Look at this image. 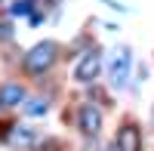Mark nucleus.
I'll use <instances>...</instances> for the list:
<instances>
[{
    "instance_id": "4",
    "label": "nucleus",
    "mask_w": 154,
    "mask_h": 151,
    "mask_svg": "<svg viewBox=\"0 0 154 151\" xmlns=\"http://www.w3.org/2000/svg\"><path fill=\"white\" fill-rule=\"evenodd\" d=\"M80 130L86 136H96L102 130V114H99V108L96 105H83L80 108Z\"/></svg>"
},
{
    "instance_id": "1",
    "label": "nucleus",
    "mask_w": 154,
    "mask_h": 151,
    "mask_svg": "<svg viewBox=\"0 0 154 151\" xmlns=\"http://www.w3.org/2000/svg\"><path fill=\"white\" fill-rule=\"evenodd\" d=\"M59 59V46L53 40H43L37 43L28 56H25V68H28L31 74H43L46 68H53V62Z\"/></svg>"
},
{
    "instance_id": "10",
    "label": "nucleus",
    "mask_w": 154,
    "mask_h": 151,
    "mask_svg": "<svg viewBox=\"0 0 154 151\" xmlns=\"http://www.w3.org/2000/svg\"><path fill=\"white\" fill-rule=\"evenodd\" d=\"M9 34H12V28H9V22H0V40H6Z\"/></svg>"
},
{
    "instance_id": "6",
    "label": "nucleus",
    "mask_w": 154,
    "mask_h": 151,
    "mask_svg": "<svg viewBox=\"0 0 154 151\" xmlns=\"http://www.w3.org/2000/svg\"><path fill=\"white\" fill-rule=\"evenodd\" d=\"M19 102H25V90H22V83H3L0 86V108H16Z\"/></svg>"
},
{
    "instance_id": "12",
    "label": "nucleus",
    "mask_w": 154,
    "mask_h": 151,
    "mask_svg": "<svg viewBox=\"0 0 154 151\" xmlns=\"http://www.w3.org/2000/svg\"><path fill=\"white\" fill-rule=\"evenodd\" d=\"M0 3H3V0H0Z\"/></svg>"
},
{
    "instance_id": "11",
    "label": "nucleus",
    "mask_w": 154,
    "mask_h": 151,
    "mask_svg": "<svg viewBox=\"0 0 154 151\" xmlns=\"http://www.w3.org/2000/svg\"><path fill=\"white\" fill-rule=\"evenodd\" d=\"M108 151H120V148H117V145H111V148H108Z\"/></svg>"
},
{
    "instance_id": "8",
    "label": "nucleus",
    "mask_w": 154,
    "mask_h": 151,
    "mask_svg": "<svg viewBox=\"0 0 154 151\" xmlns=\"http://www.w3.org/2000/svg\"><path fill=\"white\" fill-rule=\"evenodd\" d=\"M28 12H34L31 0H16V3L9 6V16H28Z\"/></svg>"
},
{
    "instance_id": "7",
    "label": "nucleus",
    "mask_w": 154,
    "mask_h": 151,
    "mask_svg": "<svg viewBox=\"0 0 154 151\" xmlns=\"http://www.w3.org/2000/svg\"><path fill=\"white\" fill-rule=\"evenodd\" d=\"M117 148L120 151H139L142 148V136H139V130L136 127H120V133H117Z\"/></svg>"
},
{
    "instance_id": "5",
    "label": "nucleus",
    "mask_w": 154,
    "mask_h": 151,
    "mask_svg": "<svg viewBox=\"0 0 154 151\" xmlns=\"http://www.w3.org/2000/svg\"><path fill=\"white\" fill-rule=\"evenodd\" d=\"M6 142H9V145H16V148H31V145L37 142V133H34L31 127H9Z\"/></svg>"
},
{
    "instance_id": "3",
    "label": "nucleus",
    "mask_w": 154,
    "mask_h": 151,
    "mask_svg": "<svg viewBox=\"0 0 154 151\" xmlns=\"http://www.w3.org/2000/svg\"><path fill=\"white\" fill-rule=\"evenodd\" d=\"M99 65H102L99 53H86L80 62H77V68H74L77 83H93V80H96V74H99Z\"/></svg>"
},
{
    "instance_id": "9",
    "label": "nucleus",
    "mask_w": 154,
    "mask_h": 151,
    "mask_svg": "<svg viewBox=\"0 0 154 151\" xmlns=\"http://www.w3.org/2000/svg\"><path fill=\"white\" fill-rule=\"evenodd\" d=\"M25 111H28L31 117H40V114H46V102H43V99H28Z\"/></svg>"
},
{
    "instance_id": "2",
    "label": "nucleus",
    "mask_w": 154,
    "mask_h": 151,
    "mask_svg": "<svg viewBox=\"0 0 154 151\" xmlns=\"http://www.w3.org/2000/svg\"><path fill=\"white\" fill-rule=\"evenodd\" d=\"M130 65H133V53L126 46H117V49H111V56H108V80L111 86H120L126 83V77H130Z\"/></svg>"
}]
</instances>
